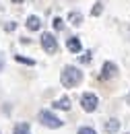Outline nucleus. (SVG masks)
<instances>
[{"label": "nucleus", "instance_id": "f3484780", "mask_svg": "<svg viewBox=\"0 0 130 134\" xmlns=\"http://www.w3.org/2000/svg\"><path fill=\"white\" fill-rule=\"evenodd\" d=\"M128 33H130V27H128Z\"/></svg>", "mask_w": 130, "mask_h": 134}, {"label": "nucleus", "instance_id": "a211bd4d", "mask_svg": "<svg viewBox=\"0 0 130 134\" xmlns=\"http://www.w3.org/2000/svg\"><path fill=\"white\" fill-rule=\"evenodd\" d=\"M128 134H130V132H128Z\"/></svg>", "mask_w": 130, "mask_h": 134}, {"label": "nucleus", "instance_id": "f8f14e48", "mask_svg": "<svg viewBox=\"0 0 130 134\" xmlns=\"http://www.w3.org/2000/svg\"><path fill=\"white\" fill-rule=\"evenodd\" d=\"M79 134H97V132H95L91 126H81V128H79Z\"/></svg>", "mask_w": 130, "mask_h": 134}, {"label": "nucleus", "instance_id": "39448f33", "mask_svg": "<svg viewBox=\"0 0 130 134\" xmlns=\"http://www.w3.org/2000/svg\"><path fill=\"white\" fill-rule=\"evenodd\" d=\"M66 48H68L70 54H79V52L83 50V43H81V39H79V37H68Z\"/></svg>", "mask_w": 130, "mask_h": 134}, {"label": "nucleus", "instance_id": "f257e3e1", "mask_svg": "<svg viewBox=\"0 0 130 134\" xmlns=\"http://www.w3.org/2000/svg\"><path fill=\"white\" fill-rule=\"evenodd\" d=\"M83 81V70H79L77 66H66L60 74V83L64 85L66 89H72Z\"/></svg>", "mask_w": 130, "mask_h": 134}, {"label": "nucleus", "instance_id": "4468645a", "mask_svg": "<svg viewBox=\"0 0 130 134\" xmlns=\"http://www.w3.org/2000/svg\"><path fill=\"white\" fill-rule=\"evenodd\" d=\"M17 60H19V62H25V64H35L33 60H29V58H23V56H17Z\"/></svg>", "mask_w": 130, "mask_h": 134}, {"label": "nucleus", "instance_id": "6e6552de", "mask_svg": "<svg viewBox=\"0 0 130 134\" xmlns=\"http://www.w3.org/2000/svg\"><path fill=\"white\" fill-rule=\"evenodd\" d=\"M52 105H54V109H64V111H68V109L72 107L68 97H60V99H56V101H54Z\"/></svg>", "mask_w": 130, "mask_h": 134}, {"label": "nucleus", "instance_id": "20e7f679", "mask_svg": "<svg viewBox=\"0 0 130 134\" xmlns=\"http://www.w3.org/2000/svg\"><path fill=\"white\" fill-rule=\"evenodd\" d=\"M41 48L48 52V54H56L58 50V41H56V37L52 33H44L41 35Z\"/></svg>", "mask_w": 130, "mask_h": 134}, {"label": "nucleus", "instance_id": "7ed1b4c3", "mask_svg": "<svg viewBox=\"0 0 130 134\" xmlns=\"http://www.w3.org/2000/svg\"><path fill=\"white\" fill-rule=\"evenodd\" d=\"M97 105H99V99H97V95L95 93H83L81 95V107L85 109V111H95L97 109Z\"/></svg>", "mask_w": 130, "mask_h": 134}, {"label": "nucleus", "instance_id": "f03ea898", "mask_svg": "<svg viewBox=\"0 0 130 134\" xmlns=\"http://www.w3.org/2000/svg\"><path fill=\"white\" fill-rule=\"evenodd\" d=\"M37 120L46 126V128H52V130H56V128H62L64 126V122L60 120V118H56L52 111H48V109H44V111H39V116H37Z\"/></svg>", "mask_w": 130, "mask_h": 134}, {"label": "nucleus", "instance_id": "423d86ee", "mask_svg": "<svg viewBox=\"0 0 130 134\" xmlns=\"http://www.w3.org/2000/svg\"><path fill=\"white\" fill-rule=\"evenodd\" d=\"M103 130L107 134H118V130H120V120H116V118L107 120V122L103 124Z\"/></svg>", "mask_w": 130, "mask_h": 134}, {"label": "nucleus", "instance_id": "ddd939ff", "mask_svg": "<svg viewBox=\"0 0 130 134\" xmlns=\"http://www.w3.org/2000/svg\"><path fill=\"white\" fill-rule=\"evenodd\" d=\"M62 27H64L62 19H60V17H56V19H54V29H62Z\"/></svg>", "mask_w": 130, "mask_h": 134}, {"label": "nucleus", "instance_id": "9b49d317", "mask_svg": "<svg viewBox=\"0 0 130 134\" xmlns=\"http://www.w3.org/2000/svg\"><path fill=\"white\" fill-rule=\"evenodd\" d=\"M68 19H70V23H72L74 27L83 23V15H81V13H70V15H68Z\"/></svg>", "mask_w": 130, "mask_h": 134}, {"label": "nucleus", "instance_id": "2eb2a0df", "mask_svg": "<svg viewBox=\"0 0 130 134\" xmlns=\"http://www.w3.org/2000/svg\"><path fill=\"white\" fill-rule=\"evenodd\" d=\"M93 15H101V4H97V6L93 8Z\"/></svg>", "mask_w": 130, "mask_h": 134}, {"label": "nucleus", "instance_id": "dca6fc26", "mask_svg": "<svg viewBox=\"0 0 130 134\" xmlns=\"http://www.w3.org/2000/svg\"><path fill=\"white\" fill-rule=\"evenodd\" d=\"M13 2H15V4H21V2H23V0H13Z\"/></svg>", "mask_w": 130, "mask_h": 134}, {"label": "nucleus", "instance_id": "9d476101", "mask_svg": "<svg viewBox=\"0 0 130 134\" xmlns=\"http://www.w3.org/2000/svg\"><path fill=\"white\" fill-rule=\"evenodd\" d=\"M13 134H31V128H29L27 122H19V124H15Z\"/></svg>", "mask_w": 130, "mask_h": 134}, {"label": "nucleus", "instance_id": "0eeeda50", "mask_svg": "<svg viewBox=\"0 0 130 134\" xmlns=\"http://www.w3.org/2000/svg\"><path fill=\"white\" fill-rule=\"evenodd\" d=\"M25 25H27V29H29V31H39V27H41V21H39V17L31 15V17H27Z\"/></svg>", "mask_w": 130, "mask_h": 134}, {"label": "nucleus", "instance_id": "1a4fd4ad", "mask_svg": "<svg viewBox=\"0 0 130 134\" xmlns=\"http://www.w3.org/2000/svg\"><path fill=\"white\" fill-rule=\"evenodd\" d=\"M116 72H118V68H116L114 62H105V64H103V72H101V76H103V79H107V76H116Z\"/></svg>", "mask_w": 130, "mask_h": 134}]
</instances>
